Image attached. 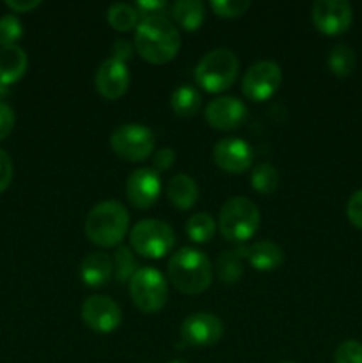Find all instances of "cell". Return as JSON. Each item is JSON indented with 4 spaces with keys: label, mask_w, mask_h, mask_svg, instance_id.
<instances>
[{
    "label": "cell",
    "mask_w": 362,
    "mask_h": 363,
    "mask_svg": "<svg viewBox=\"0 0 362 363\" xmlns=\"http://www.w3.org/2000/svg\"><path fill=\"white\" fill-rule=\"evenodd\" d=\"M133 48L146 62L162 66L170 62L181 48V35L167 16L142 18L135 28Z\"/></svg>",
    "instance_id": "obj_1"
},
{
    "label": "cell",
    "mask_w": 362,
    "mask_h": 363,
    "mask_svg": "<svg viewBox=\"0 0 362 363\" xmlns=\"http://www.w3.org/2000/svg\"><path fill=\"white\" fill-rule=\"evenodd\" d=\"M167 277L174 289L187 296L201 294L212 286L213 266L204 252L185 247L170 255L167 262Z\"/></svg>",
    "instance_id": "obj_2"
},
{
    "label": "cell",
    "mask_w": 362,
    "mask_h": 363,
    "mask_svg": "<svg viewBox=\"0 0 362 363\" xmlns=\"http://www.w3.org/2000/svg\"><path fill=\"white\" fill-rule=\"evenodd\" d=\"M130 227L128 209L117 201H105L96 204L85 218V236L92 245L102 248H114L123 243Z\"/></svg>",
    "instance_id": "obj_3"
},
{
    "label": "cell",
    "mask_w": 362,
    "mask_h": 363,
    "mask_svg": "<svg viewBox=\"0 0 362 363\" xmlns=\"http://www.w3.org/2000/svg\"><path fill=\"white\" fill-rule=\"evenodd\" d=\"M261 223L259 208L248 197H231L219 213V227L224 240L231 243H245L251 240Z\"/></svg>",
    "instance_id": "obj_4"
},
{
    "label": "cell",
    "mask_w": 362,
    "mask_h": 363,
    "mask_svg": "<svg viewBox=\"0 0 362 363\" xmlns=\"http://www.w3.org/2000/svg\"><path fill=\"white\" fill-rule=\"evenodd\" d=\"M240 71V60L231 50L216 48L206 53L195 66L194 77L199 87L212 94L227 91L234 85Z\"/></svg>",
    "instance_id": "obj_5"
},
{
    "label": "cell",
    "mask_w": 362,
    "mask_h": 363,
    "mask_svg": "<svg viewBox=\"0 0 362 363\" xmlns=\"http://www.w3.org/2000/svg\"><path fill=\"white\" fill-rule=\"evenodd\" d=\"M131 250L144 259H162L172 252L176 234L169 223L156 218L141 220L130 233Z\"/></svg>",
    "instance_id": "obj_6"
},
{
    "label": "cell",
    "mask_w": 362,
    "mask_h": 363,
    "mask_svg": "<svg viewBox=\"0 0 362 363\" xmlns=\"http://www.w3.org/2000/svg\"><path fill=\"white\" fill-rule=\"evenodd\" d=\"M128 287H130L133 305L144 314H156L165 307L167 300H169L167 279L151 266L138 268L128 282Z\"/></svg>",
    "instance_id": "obj_7"
},
{
    "label": "cell",
    "mask_w": 362,
    "mask_h": 363,
    "mask_svg": "<svg viewBox=\"0 0 362 363\" xmlns=\"http://www.w3.org/2000/svg\"><path fill=\"white\" fill-rule=\"evenodd\" d=\"M155 133L144 124H123L110 135V147L121 160L141 163L151 158L155 151Z\"/></svg>",
    "instance_id": "obj_8"
},
{
    "label": "cell",
    "mask_w": 362,
    "mask_h": 363,
    "mask_svg": "<svg viewBox=\"0 0 362 363\" xmlns=\"http://www.w3.org/2000/svg\"><path fill=\"white\" fill-rule=\"evenodd\" d=\"M283 84V71L273 60H259L252 64L243 74L241 91L247 99L254 103H263L272 98Z\"/></svg>",
    "instance_id": "obj_9"
},
{
    "label": "cell",
    "mask_w": 362,
    "mask_h": 363,
    "mask_svg": "<svg viewBox=\"0 0 362 363\" xmlns=\"http://www.w3.org/2000/svg\"><path fill=\"white\" fill-rule=\"evenodd\" d=\"M311 16L312 23L322 34L341 35L353 21V9L346 0H316Z\"/></svg>",
    "instance_id": "obj_10"
},
{
    "label": "cell",
    "mask_w": 362,
    "mask_h": 363,
    "mask_svg": "<svg viewBox=\"0 0 362 363\" xmlns=\"http://www.w3.org/2000/svg\"><path fill=\"white\" fill-rule=\"evenodd\" d=\"M82 319L92 332L112 333L123 323V312L112 298L94 294L82 303Z\"/></svg>",
    "instance_id": "obj_11"
},
{
    "label": "cell",
    "mask_w": 362,
    "mask_h": 363,
    "mask_svg": "<svg viewBox=\"0 0 362 363\" xmlns=\"http://www.w3.org/2000/svg\"><path fill=\"white\" fill-rule=\"evenodd\" d=\"M181 340L185 346L209 347L215 346L224 335V323L209 312H197L188 315L181 325Z\"/></svg>",
    "instance_id": "obj_12"
},
{
    "label": "cell",
    "mask_w": 362,
    "mask_h": 363,
    "mask_svg": "<svg viewBox=\"0 0 362 363\" xmlns=\"http://www.w3.org/2000/svg\"><path fill=\"white\" fill-rule=\"evenodd\" d=\"M126 199L135 209H149L158 202L162 194V179L153 167H142L128 176Z\"/></svg>",
    "instance_id": "obj_13"
},
{
    "label": "cell",
    "mask_w": 362,
    "mask_h": 363,
    "mask_svg": "<svg viewBox=\"0 0 362 363\" xmlns=\"http://www.w3.org/2000/svg\"><path fill=\"white\" fill-rule=\"evenodd\" d=\"M204 119L219 131L238 130L247 119V106L233 96H220L208 103L204 108Z\"/></svg>",
    "instance_id": "obj_14"
},
{
    "label": "cell",
    "mask_w": 362,
    "mask_h": 363,
    "mask_svg": "<svg viewBox=\"0 0 362 363\" xmlns=\"http://www.w3.org/2000/svg\"><path fill=\"white\" fill-rule=\"evenodd\" d=\"M94 87L102 98L110 99V101L123 98L126 94L128 87H130V69H128V64L112 59V57L103 60L102 66L96 71Z\"/></svg>",
    "instance_id": "obj_15"
},
{
    "label": "cell",
    "mask_w": 362,
    "mask_h": 363,
    "mask_svg": "<svg viewBox=\"0 0 362 363\" xmlns=\"http://www.w3.org/2000/svg\"><path fill=\"white\" fill-rule=\"evenodd\" d=\"M254 151L243 138H222L213 147V162L227 174H243L251 169Z\"/></svg>",
    "instance_id": "obj_16"
},
{
    "label": "cell",
    "mask_w": 362,
    "mask_h": 363,
    "mask_svg": "<svg viewBox=\"0 0 362 363\" xmlns=\"http://www.w3.org/2000/svg\"><path fill=\"white\" fill-rule=\"evenodd\" d=\"M80 280L87 287H103L114 275V261L105 252H91L80 262Z\"/></svg>",
    "instance_id": "obj_17"
},
{
    "label": "cell",
    "mask_w": 362,
    "mask_h": 363,
    "mask_svg": "<svg viewBox=\"0 0 362 363\" xmlns=\"http://www.w3.org/2000/svg\"><path fill=\"white\" fill-rule=\"evenodd\" d=\"M28 59L23 48L18 45L0 48V84L9 87L27 73Z\"/></svg>",
    "instance_id": "obj_18"
},
{
    "label": "cell",
    "mask_w": 362,
    "mask_h": 363,
    "mask_svg": "<svg viewBox=\"0 0 362 363\" xmlns=\"http://www.w3.org/2000/svg\"><path fill=\"white\" fill-rule=\"evenodd\" d=\"M247 261L256 272H275L284 262V250L273 241H258L247 248Z\"/></svg>",
    "instance_id": "obj_19"
},
{
    "label": "cell",
    "mask_w": 362,
    "mask_h": 363,
    "mask_svg": "<svg viewBox=\"0 0 362 363\" xmlns=\"http://www.w3.org/2000/svg\"><path fill=\"white\" fill-rule=\"evenodd\" d=\"M167 199L177 209H192L199 199V186L187 174H176L167 183Z\"/></svg>",
    "instance_id": "obj_20"
},
{
    "label": "cell",
    "mask_w": 362,
    "mask_h": 363,
    "mask_svg": "<svg viewBox=\"0 0 362 363\" xmlns=\"http://www.w3.org/2000/svg\"><path fill=\"white\" fill-rule=\"evenodd\" d=\"M170 14L177 27L187 32H195L204 23L206 7L201 0H177L170 7Z\"/></svg>",
    "instance_id": "obj_21"
},
{
    "label": "cell",
    "mask_w": 362,
    "mask_h": 363,
    "mask_svg": "<svg viewBox=\"0 0 362 363\" xmlns=\"http://www.w3.org/2000/svg\"><path fill=\"white\" fill-rule=\"evenodd\" d=\"M245 259H247V248L240 250H226L216 259L215 272L219 275L220 282L233 286L243 277L245 273Z\"/></svg>",
    "instance_id": "obj_22"
},
{
    "label": "cell",
    "mask_w": 362,
    "mask_h": 363,
    "mask_svg": "<svg viewBox=\"0 0 362 363\" xmlns=\"http://www.w3.org/2000/svg\"><path fill=\"white\" fill-rule=\"evenodd\" d=\"M202 105V96L192 85H181L170 96V108L177 117H192L199 112Z\"/></svg>",
    "instance_id": "obj_23"
},
{
    "label": "cell",
    "mask_w": 362,
    "mask_h": 363,
    "mask_svg": "<svg viewBox=\"0 0 362 363\" xmlns=\"http://www.w3.org/2000/svg\"><path fill=\"white\" fill-rule=\"evenodd\" d=\"M329 69L334 77L337 78H346L353 73L355 62H357V57L351 46L344 45V43H337L336 46H332L329 53Z\"/></svg>",
    "instance_id": "obj_24"
},
{
    "label": "cell",
    "mask_w": 362,
    "mask_h": 363,
    "mask_svg": "<svg viewBox=\"0 0 362 363\" xmlns=\"http://www.w3.org/2000/svg\"><path fill=\"white\" fill-rule=\"evenodd\" d=\"M185 230H187L188 240L194 241L195 245H204L209 243L215 236L216 223L208 213H195L187 220Z\"/></svg>",
    "instance_id": "obj_25"
},
{
    "label": "cell",
    "mask_w": 362,
    "mask_h": 363,
    "mask_svg": "<svg viewBox=\"0 0 362 363\" xmlns=\"http://www.w3.org/2000/svg\"><path fill=\"white\" fill-rule=\"evenodd\" d=\"M106 21L110 27L117 32H128L131 28H137L141 23V16H138L135 6L130 4H114L106 11Z\"/></svg>",
    "instance_id": "obj_26"
},
{
    "label": "cell",
    "mask_w": 362,
    "mask_h": 363,
    "mask_svg": "<svg viewBox=\"0 0 362 363\" xmlns=\"http://www.w3.org/2000/svg\"><path fill=\"white\" fill-rule=\"evenodd\" d=\"M251 186L258 194L270 195L279 188V172L272 163H261L254 167L251 174Z\"/></svg>",
    "instance_id": "obj_27"
},
{
    "label": "cell",
    "mask_w": 362,
    "mask_h": 363,
    "mask_svg": "<svg viewBox=\"0 0 362 363\" xmlns=\"http://www.w3.org/2000/svg\"><path fill=\"white\" fill-rule=\"evenodd\" d=\"M114 261V275L117 282L124 284L130 282L131 277L137 273V261H135V252L126 245H119L116 248V254L112 257Z\"/></svg>",
    "instance_id": "obj_28"
},
{
    "label": "cell",
    "mask_w": 362,
    "mask_h": 363,
    "mask_svg": "<svg viewBox=\"0 0 362 363\" xmlns=\"http://www.w3.org/2000/svg\"><path fill=\"white\" fill-rule=\"evenodd\" d=\"M23 35V25L16 14H6L0 18V48L13 46Z\"/></svg>",
    "instance_id": "obj_29"
},
{
    "label": "cell",
    "mask_w": 362,
    "mask_h": 363,
    "mask_svg": "<svg viewBox=\"0 0 362 363\" xmlns=\"http://www.w3.org/2000/svg\"><path fill=\"white\" fill-rule=\"evenodd\" d=\"M213 13L219 18H240L247 13L251 2L247 0H213L209 2Z\"/></svg>",
    "instance_id": "obj_30"
},
{
    "label": "cell",
    "mask_w": 362,
    "mask_h": 363,
    "mask_svg": "<svg viewBox=\"0 0 362 363\" xmlns=\"http://www.w3.org/2000/svg\"><path fill=\"white\" fill-rule=\"evenodd\" d=\"M334 363H362V344L357 340H344L334 353Z\"/></svg>",
    "instance_id": "obj_31"
},
{
    "label": "cell",
    "mask_w": 362,
    "mask_h": 363,
    "mask_svg": "<svg viewBox=\"0 0 362 363\" xmlns=\"http://www.w3.org/2000/svg\"><path fill=\"white\" fill-rule=\"evenodd\" d=\"M346 216L350 223L357 229L362 230V188L355 191L346 204Z\"/></svg>",
    "instance_id": "obj_32"
},
{
    "label": "cell",
    "mask_w": 362,
    "mask_h": 363,
    "mask_svg": "<svg viewBox=\"0 0 362 363\" xmlns=\"http://www.w3.org/2000/svg\"><path fill=\"white\" fill-rule=\"evenodd\" d=\"M135 9H137L141 20L142 18L160 16L167 9V2H162V0H137Z\"/></svg>",
    "instance_id": "obj_33"
},
{
    "label": "cell",
    "mask_w": 362,
    "mask_h": 363,
    "mask_svg": "<svg viewBox=\"0 0 362 363\" xmlns=\"http://www.w3.org/2000/svg\"><path fill=\"white\" fill-rule=\"evenodd\" d=\"M174 162H176V152H174V149L162 147L156 152H153V169L158 174L169 170L174 165Z\"/></svg>",
    "instance_id": "obj_34"
},
{
    "label": "cell",
    "mask_w": 362,
    "mask_h": 363,
    "mask_svg": "<svg viewBox=\"0 0 362 363\" xmlns=\"http://www.w3.org/2000/svg\"><path fill=\"white\" fill-rule=\"evenodd\" d=\"M14 123H16L14 110L7 103L0 101V140L9 137L14 128Z\"/></svg>",
    "instance_id": "obj_35"
},
{
    "label": "cell",
    "mask_w": 362,
    "mask_h": 363,
    "mask_svg": "<svg viewBox=\"0 0 362 363\" xmlns=\"http://www.w3.org/2000/svg\"><path fill=\"white\" fill-rule=\"evenodd\" d=\"M13 181V160L4 149H0V194L9 188Z\"/></svg>",
    "instance_id": "obj_36"
},
{
    "label": "cell",
    "mask_w": 362,
    "mask_h": 363,
    "mask_svg": "<svg viewBox=\"0 0 362 363\" xmlns=\"http://www.w3.org/2000/svg\"><path fill=\"white\" fill-rule=\"evenodd\" d=\"M133 46H131L130 41H126V39H117L116 43H114V48H112V59H117L121 60V62L126 64L128 60L131 59V55H133Z\"/></svg>",
    "instance_id": "obj_37"
},
{
    "label": "cell",
    "mask_w": 362,
    "mask_h": 363,
    "mask_svg": "<svg viewBox=\"0 0 362 363\" xmlns=\"http://www.w3.org/2000/svg\"><path fill=\"white\" fill-rule=\"evenodd\" d=\"M41 6L39 0H6V7H9L13 13H28V11H34L35 7Z\"/></svg>",
    "instance_id": "obj_38"
},
{
    "label": "cell",
    "mask_w": 362,
    "mask_h": 363,
    "mask_svg": "<svg viewBox=\"0 0 362 363\" xmlns=\"http://www.w3.org/2000/svg\"><path fill=\"white\" fill-rule=\"evenodd\" d=\"M6 94H7V87H6V85L0 84V98H4Z\"/></svg>",
    "instance_id": "obj_39"
},
{
    "label": "cell",
    "mask_w": 362,
    "mask_h": 363,
    "mask_svg": "<svg viewBox=\"0 0 362 363\" xmlns=\"http://www.w3.org/2000/svg\"><path fill=\"white\" fill-rule=\"evenodd\" d=\"M170 363H187V362H183V360H172Z\"/></svg>",
    "instance_id": "obj_40"
},
{
    "label": "cell",
    "mask_w": 362,
    "mask_h": 363,
    "mask_svg": "<svg viewBox=\"0 0 362 363\" xmlns=\"http://www.w3.org/2000/svg\"><path fill=\"white\" fill-rule=\"evenodd\" d=\"M283 363H293V362H283Z\"/></svg>",
    "instance_id": "obj_41"
}]
</instances>
